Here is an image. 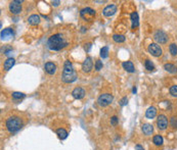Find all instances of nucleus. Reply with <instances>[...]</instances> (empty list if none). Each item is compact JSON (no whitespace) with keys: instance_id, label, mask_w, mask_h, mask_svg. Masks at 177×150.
Wrapping results in <instances>:
<instances>
[{"instance_id":"1","label":"nucleus","mask_w":177,"mask_h":150,"mask_svg":"<svg viewBox=\"0 0 177 150\" xmlns=\"http://www.w3.org/2000/svg\"><path fill=\"white\" fill-rule=\"evenodd\" d=\"M74 30L70 27H62L48 37L47 47L52 51L66 49L73 43L75 38Z\"/></svg>"},{"instance_id":"2","label":"nucleus","mask_w":177,"mask_h":150,"mask_svg":"<svg viewBox=\"0 0 177 150\" xmlns=\"http://www.w3.org/2000/svg\"><path fill=\"white\" fill-rule=\"evenodd\" d=\"M78 75H77L76 70H74L72 62L70 60H66L64 64V70H62V81L67 84L73 83L77 80Z\"/></svg>"},{"instance_id":"3","label":"nucleus","mask_w":177,"mask_h":150,"mask_svg":"<svg viewBox=\"0 0 177 150\" xmlns=\"http://www.w3.org/2000/svg\"><path fill=\"white\" fill-rule=\"evenodd\" d=\"M23 125H24L23 118L20 115H16V114H12V115L8 116L5 120L6 130L10 134H13V133H16L18 131H20L22 129Z\"/></svg>"},{"instance_id":"4","label":"nucleus","mask_w":177,"mask_h":150,"mask_svg":"<svg viewBox=\"0 0 177 150\" xmlns=\"http://www.w3.org/2000/svg\"><path fill=\"white\" fill-rule=\"evenodd\" d=\"M80 16L85 22H92L95 16V10L90 7H85L80 10Z\"/></svg>"},{"instance_id":"5","label":"nucleus","mask_w":177,"mask_h":150,"mask_svg":"<svg viewBox=\"0 0 177 150\" xmlns=\"http://www.w3.org/2000/svg\"><path fill=\"white\" fill-rule=\"evenodd\" d=\"M113 95L110 94V93H103V94H101V96L98 97V99H97V103H98L99 106H101V107H105V106L110 105V104L113 102Z\"/></svg>"},{"instance_id":"6","label":"nucleus","mask_w":177,"mask_h":150,"mask_svg":"<svg viewBox=\"0 0 177 150\" xmlns=\"http://www.w3.org/2000/svg\"><path fill=\"white\" fill-rule=\"evenodd\" d=\"M23 1L14 0L9 3V11L12 14H20L23 11Z\"/></svg>"},{"instance_id":"7","label":"nucleus","mask_w":177,"mask_h":150,"mask_svg":"<svg viewBox=\"0 0 177 150\" xmlns=\"http://www.w3.org/2000/svg\"><path fill=\"white\" fill-rule=\"evenodd\" d=\"M147 51L155 57H159V56H161L163 54V50H162L161 46L159 44H157V43H151L149 45Z\"/></svg>"},{"instance_id":"8","label":"nucleus","mask_w":177,"mask_h":150,"mask_svg":"<svg viewBox=\"0 0 177 150\" xmlns=\"http://www.w3.org/2000/svg\"><path fill=\"white\" fill-rule=\"evenodd\" d=\"M154 40L160 44H166L168 42V35L164 31H157L154 34Z\"/></svg>"},{"instance_id":"9","label":"nucleus","mask_w":177,"mask_h":150,"mask_svg":"<svg viewBox=\"0 0 177 150\" xmlns=\"http://www.w3.org/2000/svg\"><path fill=\"white\" fill-rule=\"evenodd\" d=\"M157 127L159 130L164 131L168 128V118L165 114H160L157 118Z\"/></svg>"},{"instance_id":"10","label":"nucleus","mask_w":177,"mask_h":150,"mask_svg":"<svg viewBox=\"0 0 177 150\" xmlns=\"http://www.w3.org/2000/svg\"><path fill=\"white\" fill-rule=\"evenodd\" d=\"M116 12H117V6H116L115 4H110V5L105 6L103 13V15L107 16V18H111V16H113Z\"/></svg>"},{"instance_id":"11","label":"nucleus","mask_w":177,"mask_h":150,"mask_svg":"<svg viewBox=\"0 0 177 150\" xmlns=\"http://www.w3.org/2000/svg\"><path fill=\"white\" fill-rule=\"evenodd\" d=\"M93 68V61L91 57H86V59L82 63V70L84 73H90Z\"/></svg>"},{"instance_id":"12","label":"nucleus","mask_w":177,"mask_h":150,"mask_svg":"<svg viewBox=\"0 0 177 150\" xmlns=\"http://www.w3.org/2000/svg\"><path fill=\"white\" fill-rule=\"evenodd\" d=\"M14 36V31L11 28H6L1 31V40H8Z\"/></svg>"},{"instance_id":"13","label":"nucleus","mask_w":177,"mask_h":150,"mask_svg":"<svg viewBox=\"0 0 177 150\" xmlns=\"http://www.w3.org/2000/svg\"><path fill=\"white\" fill-rule=\"evenodd\" d=\"M72 96L75 99H82L85 96V90L81 87H76L74 90L72 91Z\"/></svg>"},{"instance_id":"14","label":"nucleus","mask_w":177,"mask_h":150,"mask_svg":"<svg viewBox=\"0 0 177 150\" xmlns=\"http://www.w3.org/2000/svg\"><path fill=\"white\" fill-rule=\"evenodd\" d=\"M44 70L48 75H55L57 73V65L53 62L48 61L44 64Z\"/></svg>"},{"instance_id":"15","label":"nucleus","mask_w":177,"mask_h":150,"mask_svg":"<svg viewBox=\"0 0 177 150\" xmlns=\"http://www.w3.org/2000/svg\"><path fill=\"white\" fill-rule=\"evenodd\" d=\"M141 130H142L143 134L147 135V136H151L154 133V127L151 124H143L141 127Z\"/></svg>"},{"instance_id":"16","label":"nucleus","mask_w":177,"mask_h":150,"mask_svg":"<svg viewBox=\"0 0 177 150\" xmlns=\"http://www.w3.org/2000/svg\"><path fill=\"white\" fill-rule=\"evenodd\" d=\"M156 115H157V108L154 106H149L145 111V118L149 120H153Z\"/></svg>"},{"instance_id":"17","label":"nucleus","mask_w":177,"mask_h":150,"mask_svg":"<svg viewBox=\"0 0 177 150\" xmlns=\"http://www.w3.org/2000/svg\"><path fill=\"white\" fill-rule=\"evenodd\" d=\"M14 63H16V60H14V58H12V57L7 58V59L4 61V64H3L4 70H9L10 68L14 65Z\"/></svg>"},{"instance_id":"18","label":"nucleus","mask_w":177,"mask_h":150,"mask_svg":"<svg viewBox=\"0 0 177 150\" xmlns=\"http://www.w3.org/2000/svg\"><path fill=\"white\" fill-rule=\"evenodd\" d=\"M40 23V16L38 14H32V15L29 16L28 18V24L35 26V25H38Z\"/></svg>"},{"instance_id":"19","label":"nucleus","mask_w":177,"mask_h":150,"mask_svg":"<svg viewBox=\"0 0 177 150\" xmlns=\"http://www.w3.org/2000/svg\"><path fill=\"white\" fill-rule=\"evenodd\" d=\"M131 20H132V29H135L139 26V18L136 11L131 13Z\"/></svg>"},{"instance_id":"20","label":"nucleus","mask_w":177,"mask_h":150,"mask_svg":"<svg viewBox=\"0 0 177 150\" xmlns=\"http://www.w3.org/2000/svg\"><path fill=\"white\" fill-rule=\"evenodd\" d=\"M164 70H167L168 73H171V74H176L177 66L174 65L173 63H165L164 64Z\"/></svg>"},{"instance_id":"21","label":"nucleus","mask_w":177,"mask_h":150,"mask_svg":"<svg viewBox=\"0 0 177 150\" xmlns=\"http://www.w3.org/2000/svg\"><path fill=\"white\" fill-rule=\"evenodd\" d=\"M122 66L125 70H127L128 73H133L134 72V65H133L132 61H124L122 63Z\"/></svg>"},{"instance_id":"22","label":"nucleus","mask_w":177,"mask_h":150,"mask_svg":"<svg viewBox=\"0 0 177 150\" xmlns=\"http://www.w3.org/2000/svg\"><path fill=\"white\" fill-rule=\"evenodd\" d=\"M153 142L156 146H162L164 143V139L161 135H156V136H154V138H153Z\"/></svg>"},{"instance_id":"23","label":"nucleus","mask_w":177,"mask_h":150,"mask_svg":"<svg viewBox=\"0 0 177 150\" xmlns=\"http://www.w3.org/2000/svg\"><path fill=\"white\" fill-rule=\"evenodd\" d=\"M57 136H59V139H62V140H64V139L68 137V132H67L64 129H62V128H59V129H57Z\"/></svg>"},{"instance_id":"24","label":"nucleus","mask_w":177,"mask_h":150,"mask_svg":"<svg viewBox=\"0 0 177 150\" xmlns=\"http://www.w3.org/2000/svg\"><path fill=\"white\" fill-rule=\"evenodd\" d=\"M113 40L117 43H123L125 41V36L121 34H115L113 35Z\"/></svg>"},{"instance_id":"25","label":"nucleus","mask_w":177,"mask_h":150,"mask_svg":"<svg viewBox=\"0 0 177 150\" xmlns=\"http://www.w3.org/2000/svg\"><path fill=\"white\" fill-rule=\"evenodd\" d=\"M169 51L172 56H176L177 55V44H175V43H171V44L169 45Z\"/></svg>"},{"instance_id":"26","label":"nucleus","mask_w":177,"mask_h":150,"mask_svg":"<svg viewBox=\"0 0 177 150\" xmlns=\"http://www.w3.org/2000/svg\"><path fill=\"white\" fill-rule=\"evenodd\" d=\"M144 66L147 70H149V72H152V70H155V65H154V63L149 59H147L144 61Z\"/></svg>"},{"instance_id":"27","label":"nucleus","mask_w":177,"mask_h":150,"mask_svg":"<svg viewBox=\"0 0 177 150\" xmlns=\"http://www.w3.org/2000/svg\"><path fill=\"white\" fill-rule=\"evenodd\" d=\"M109 56V47L105 46L101 49V58H107Z\"/></svg>"},{"instance_id":"28","label":"nucleus","mask_w":177,"mask_h":150,"mask_svg":"<svg viewBox=\"0 0 177 150\" xmlns=\"http://www.w3.org/2000/svg\"><path fill=\"white\" fill-rule=\"evenodd\" d=\"M12 98L16 100L23 99V98H25V94L24 93H21V92H13L12 93Z\"/></svg>"},{"instance_id":"29","label":"nucleus","mask_w":177,"mask_h":150,"mask_svg":"<svg viewBox=\"0 0 177 150\" xmlns=\"http://www.w3.org/2000/svg\"><path fill=\"white\" fill-rule=\"evenodd\" d=\"M169 92L173 97H177V85H173V86L170 87Z\"/></svg>"},{"instance_id":"30","label":"nucleus","mask_w":177,"mask_h":150,"mask_svg":"<svg viewBox=\"0 0 177 150\" xmlns=\"http://www.w3.org/2000/svg\"><path fill=\"white\" fill-rule=\"evenodd\" d=\"M170 125H171V127L173 129H177V118H171V120H170Z\"/></svg>"},{"instance_id":"31","label":"nucleus","mask_w":177,"mask_h":150,"mask_svg":"<svg viewBox=\"0 0 177 150\" xmlns=\"http://www.w3.org/2000/svg\"><path fill=\"white\" fill-rule=\"evenodd\" d=\"M101 68H103V61L101 60H96L95 61V70H101Z\"/></svg>"},{"instance_id":"32","label":"nucleus","mask_w":177,"mask_h":150,"mask_svg":"<svg viewBox=\"0 0 177 150\" xmlns=\"http://www.w3.org/2000/svg\"><path fill=\"white\" fill-rule=\"evenodd\" d=\"M118 122H119V118H117V116H113V118H111V125L114 127H116L118 125Z\"/></svg>"},{"instance_id":"33","label":"nucleus","mask_w":177,"mask_h":150,"mask_svg":"<svg viewBox=\"0 0 177 150\" xmlns=\"http://www.w3.org/2000/svg\"><path fill=\"white\" fill-rule=\"evenodd\" d=\"M127 102H128V98H127L126 96H125V97H123V98L120 100V105H121V106H124V105H126V104H127Z\"/></svg>"},{"instance_id":"34","label":"nucleus","mask_w":177,"mask_h":150,"mask_svg":"<svg viewBox=\"0 0 177 150\" xmlns=\"http://www.w3.org/2000/svg\"><path fill=\"white\" fill-rule=\"evenodd\" d=\"M91 46H92V45H91V43H87V44H85V50H86V51L88 52L89 50H90Z\"/></svg>"},{"instance_id":"35","label":"nucleus","mask_w":177,"mask_h":150,"mask_svg":"<svg viewBox=\"0 0 177 150\" xmlns=\"http://www.w3.org/2000/svg\"><path fill=\"white\" fill-rule=\"evenodd\" d=\"M52 3V5L55 6V7H57V6H59V4H60V1H59V0H57V1H52L51 2Z\"/></svg>"},{"instance_id":"36","label":"nucleus","mask_w":177,"mask_h":150,"mask_svg":"<svg viewBox=\"0 0 177 150\" xmlns=\"http://www.w3.org/2000/svg\"><path fill=\"white\" fill-rule=\"evenodd\" d=\"M135 150H144V149H143V147L141 146V145L137 144V145H135Z\"/></svg>"},{"instance_id":"37","label":"nucleus","mask_w":177,"mask_h":150,"mask_svg":"<svg viewBox=\"0 0 177 150\" xmlns=\"http://www.w3.org/2000/svg\"><path fill=\"white\" fill-rule=\"evenodd\" d=\"M133 93H136V88H133Z\"/></svg>"}]
</instances>
